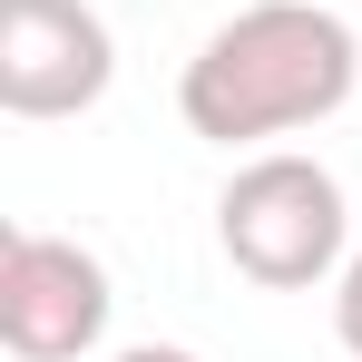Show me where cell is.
Listing matches in <instances>:
<instances>
[{"instance_id":"6da1fadb","label":"cell","mask_w":362,"mask_h":362,"mask_svg":"<svg viewBox=\"0 0 362 362\" xmlns=\"http://www.w3.org/2000/svg\"><path fill=\"white\" fill-rule=\"evenodd\" d=\"M362 78V40L343 10L323 0H245L235 20H216L196 40L177 78V118L216 147H255V137H294L323 127Z\"/></svg>"},{"instance_id":"7a4b0ae2","label":"cell","mask_w":362,"mask_h":362,"mask_svg":"<svg viewBox=\"0 0 362 362\" xmlns=\"http://www.w3.org/2000/svg\"><path fill=\"white\" fill-rule=\"evenodd\" d=\"M216 245L245 284L264 294H313L323 274H343L353 255V206H343V177L323 157H294V147H264L245 157L226 196H216Z\"/></svg>"},{"instance_id":"3957f363","label":"cell","mask_w":362,"mask_h":362,"mask_svg":"<svg viewBox=\"0 0 362 362\" xmlns=\"http://www.w3.org/2000/svg\"><path fill=\"white\" fill-rule=\"evenodd\" d=\"M108 264L69 235H0V343L10 362H78L108 333Z\"/></svg>"},{"instance_id":"277c9868","label":"cell","mask_w":362,"mask_h":362,"mask_svg":"<svg viewBox=\"0 0 362 362\" xmlns=\"http://www.w3.org/2000/svg\"><path fill=\"white\" fill-rule=\"evenodd\" d=\"M118 78V40L88 0H0V108L10 118H78Z\"/></svg>"},{"instance_id":"5b68a950","label":"cell","mask_w":362,"mask_h":362,"mask_svg":"<svg viewBox=\"0 0 362 362\" xmlns=\"http://www.w3.org/2000/svg\"><path fill=\"white\" fill-rule=\"evenodd\" d=\"M333 333H343V353L362 362V245L343 255V274H333Z\"/></svg>"},{"instance_id":"8992f818","label":"cell","mask_w":362,"mask_h":362,"mask_svg":"<svg viewBox=\"0 0 362 362\" xmlns=\"http://www.w3.org/2000/svg\"><path fill=\"white\" fill-rule=\"evenodd\" d=\"M118 362H196V353H186V343H127Z\"/></svg>"}]
</instances>
